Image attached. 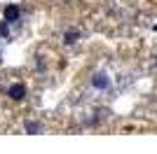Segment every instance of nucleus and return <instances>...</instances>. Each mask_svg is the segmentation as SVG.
I'll return each instance as SVG.
<instances>
[{
	"label": "nucleus",
	"instance_id": "423d86ee",
	"mask_svg": "<svg viewBox=\"0 0 157 154\" xmlns=\"http://www.w3.org/2000/svg\"><path fill=\"white\" fill-rule=\"evenodd\" d=\"M26 131H38V124H31V122H28L26 124Z\"/></svg>",
	"mask_w": 157,
	"mask_h": 154
},
{
	"label": "nucleus",
	"instance_id": "0eeeda50",
	"mask_svg": "<svg viewBox=\"0 0 157 154\" xmlns=\"http://www.w3.org/2000/svg\"><path fill=\"white\" fill-rule=\"evenodd\" d=\"M155 31H157V26H155Z\"/></svg>",
	"mask_w": 157,
	"mask_h": 154
},
{
	"label": "nucleus",
	"instance_id": "f03ea898",
	"mask_svg": "<svg viewBox=\"0 0 157 154\" xmlns=\"http://www.w3.org/2000/svg\"><path fill=\"white\" fill-rule=\"evenodd\" d=\"M2 16H5L7 24L17 21V19H19V7H17V5H7V7H5V12H2Z\"/></svg>",
	"mask_w": 157,
	"mask_h": 154
},
{
	"label": "nucleus",
	"instance_id": "20e7f679",
	"mask_svg": "<svg viewBox=\"0 0 157 154\" xmlns=\"http://www.w3.org/2000/svg\"><path fill=\"white\" fill-rule=\"evenodd\" d=\"M75 35L78 33H66V42H75Z\"/></svg>",
	"mask_w": 157,
	"mask_h": 154
},
{
	"label": "nucleus",
	"instance_id": "f257e3e1",
	"mask_svg": "<svg viewBox=\"0 0 157 154\" xmlns=\"http://www.w3.org/2000/svg\"><path fill=\"white\" fill-rule=\"evenodd\" d=\"M7 94H10V98H14V101H21V98L26 96V86H24V84H12Z\"/></svg>",
	"mask_w": 157,
	"mask_h": 154
},
{
	"label": "nucleus",
	"instance_id": "39448f33",
	"mask_svg": "<svg viewBox=\"0 0 157 154\" xmlns=\"http://www.w3.org/2000/svg\"><path fill=\"white\" fill-rule=\"evenodd\" d=\"M0 35H7V21H2V24H0Z\"/></svg>",
	"mask_w": 157,
	"mask_h": 154
},
{
	"label": "nucleus",
	"instance_id": "7ed1b4c3",
	"mask_svg": "<svg viewBox=\"0 0 157 154\" xmlns=\"http://www.w3.org/2000/svg\"><path fill=\"white\" fill-rule=\"evenodd\" d=\"M92 84L96 86V89H105V86L110 84V79H108V75H103V72H98V75H94Z\"/></svg>",
	"mask_w": 157,
	"mask_h": 154
}]
</instances>
